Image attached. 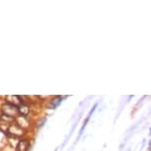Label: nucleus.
<instances>
[{
	"label": "nucleus",
	"mask_w": 151,
	"mask_h": 151,
	"mask_svg": "<svg viewBox=\"0 0 151 151\" xmlns=\"http://www.w3.org/2000/svg\"><path fill=\"white\" fill-rule=\"evenodd\" d=\"M148 148H149V149H151V139L149 140V143H148Z\"/></svg>",
	"instance_id": "20e7f679"
},
{
	"label": "nucleus",
	"mask_w": 151,
	"mask_h": 151,
	"mask_svg": "<svg viewBox=\"0 0 151 151\" xmlns=\"http://www.w3.org/2000/svg\"><path fill=\"white\" fill-rule=\"evenodd\" d=\"M18 151H27L29 148V141L28 140H22L18 144Z\"/></svg>",
	"instance_id": "7ed1b4c3"
},
{
	"label": "nucleus",
	"mask_w": 151,
	"mask_h": 151,
	"mask_svg": "<svg viewBox=\"0 0 151 151\" xmlns=\"http://www.w3.org/2000/svg\"><path fill=\"white\" fill-rule=\"evenodd\" d=\"M61 102H62V97H60V96L54 97V99L50 101V103L49 105V109H55L56 107H58Z\"/></svg>",
	"instance_id": "f03ea898"
},
{
	"label": "nucleus",
	"mask_w": 151,
	"mask_h": 151,
	"mask_svg": "<svg viewBox=\"0 0 151 151\" xmlns=\"http://www.w3.org/2000/svg\"><path fill=\"white\" fill-rule=\"evenodd\" d=\"M149 133L151 134V127H150V128H149Z\"/></svg>",
	"instance_id": "39448f33"
},
{
	"label": "nucleus",
	"mask_w": 151,
	"mask_h": 151,
	"mask_svg": "<svg viewBox=\"0 0 151 151\" xmlns=\"http://www.w3.org/2000/svg\"><path fill=\"white\" fill-rule=\"evenodd\" d=\"M98 104H99V103H96V104H95L94 106H93V108H92L91 110H90L89 114L87 115L86 119L84 120V122H83L82 127H81V128H80V130H79V134H78V138L81 137V135L83 134V132H84V129H85V128H86L87 125H88V122H89V120H90V119H91V117H92V115L94 114V112H95V111H96V109H97Z\"/></svg>",
	"instance_id": "f257e3e1"
}]
</instances>
